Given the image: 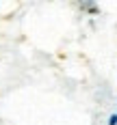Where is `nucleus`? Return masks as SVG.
<instances>
[{"label": "nucleus", "mask_w": 117, "mask_h": 125, "mask_svg": "<svg viewBox=\"0 0 117 125\" xmlns=\"http://www.w3.org/2000/svg\"><path fill=\"white\" fill-rule=\"evenodd\" d=\"M108 125H117V110L108 116Z\"/></svg>", "instance_id": "1"}]
</instances>
